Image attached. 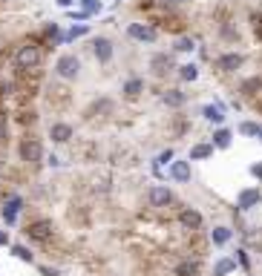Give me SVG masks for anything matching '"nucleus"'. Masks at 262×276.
Segmentation results:
<instances>
[{"instance_id": "nucleus-1", "label": "nucleus", "mask_w": 262, "mask_h": 276, "mask_svg": "<svg viewBox=\"0 0 262 276\" xmlns=\"http://www.w3.org/2000/svg\"><path fill=\"white\" fill-rule=\"evenodd\" d=\"M44 61V49L38 44H23V46H18V52H15V66L18 69H35L38 63Z\"/></svg>"}, {"instance_id": "nucleus-2", "label": "nucleus", "mask_w": 262, "mask_h": 276, "mask_svg": "<svg viewBox=\"0 0 262 276\" xmlns=\"http://www.w3.org/2000/svg\"><path fill=\"white\" fill-rule=\"evenodd\" d=\"M18 155L26 164H41L44 161V144H41V138H20Z\"/></svg>"}, {"instance_id": "nucleus-3", "label": "nucleus", "mask_w": 262, "mask_h": 276, "mask_svg": "<svg viewBox=\"0 0 262 276\" xmlns=\"http://www.w3.org/2000/svg\"><path fill=\"white\" fill-rule=\"evenodd\" d=\"M55 75L61 81H75L78 75H81V61L75 58V55H61L58 61H55Z\"/></svg>"}, {"instance_id": "nucleus-4", "label": "nucleus", "mask_w": 262, "mask_h": 276, "mask_svg": "<svg viewBox=\"0 0 262 276\" xmlns=\"http://www.w3.org/2000/svg\"><path fill=\"white\" fill-rule=\"evenodd\" d=\"M26 236L32 242H41V245H44V242H49L55 236L52 222H49V219H35V222H29L26 224Z\"/></svg>"}, {"instance_id": "nucleus-5", "label": "nucleus", "mask_w": 262, "mask_h": 276, "mask_svg": "<svg viewBox=\"0 0 262 276\" xmlns=\"http://www.w3.org/2000/svg\"><path fill=\"white\" fill-rule=\"evenodd\" d=\"M127 37H133L138 44H156L159 32H156L150 23H130V26H127Z\"/></svg>"}, {"instance_id": "nucleus-6", "label": "nucleus", "mask_w": 262, "mask_h": 276, "mask_svg": "<svg viewBox=\"0 0 262 276\" xmlns=\"http://www.w3.org/2000/svg\"><path fill=\"white\" fill-rule=\"evenodd\" d=\"M147 202H150V207H170L173 205V193L164 187V184H153L150 193H147Z\"/></svg>"}, {"instance_id": "nucleus-7", "label": "nucleus", "mask_w": 262, "mask_h": 276, "mask_svg": "<svg viewBox=\"0 0 262 276\" xmlns=\"http://www.w3.org/2000/svg\"><path fill=\"white\" fill-rule=\"evenodd\" d=\"M20 210H23V199H20V196H12L9 202L3 205L0 216H3V222L9 224V227H15V224H18V216H20Z\"/></svg>"}, {"instance_id": "nucleus-8", "label": "nucleus", "mask_w": 262, "mask_h": 276, "mask_svg": "<svg viewBox=\"0 0 262 276\" xmlns=\"http://www.w3.org/2000/svg\"><path fill=\"white\" fill-rule=\"evenodd\" d=\"M262 202V190L259 187H245L239 196H236V207L239 210H251V207H256Z\"/></svg>"}, {"instance_id": "nucleus-9", "label": "nucleus", "mask_w": 262, "mask_h": 276, "mask_svg": "<svg viewBox=\"0 0 262 276\" xmlns=\"http://www.w3.org/2000/svg\"><path fill=\"white\" fill-rule=\"evenodd\" d=\"M179 224L184 227V230H202L205 219H202L199 210H193V207H184V210L179 213Z\"/></svg>"}, {"instance_id": "nucleus-10", "label": "nucleus", "mask_w": 262, "mask_h": 276, "mask_svg": "<svg viewBox=\"0 0 262 276\" xmlns=\"http://www.w3.org/2000/svg\"><path fill=\"white\" fill-rule=\"evenodd\" d=\"M92 55L98 63H109L113 61V41L109 37H95L92 41Z\"/></svg>"}, {"instance_id": "nucleus-11", "label": "nucleus", "mask_w": 262, "mask_h": 276, "mask_svg": "<svg viewBox=\"0 0 262 276\" xmlns=\"http://www.w3.org/2000/svg\"><path fill=\"white\" fill-rule=\"evenodd\" d=\"M242 63H245V55H239V52H225V55H219L216 66H219L222 72H236V69H242Z\"/></svg>"}, {"instance_id": "nucleus-12", "label": "nucleus", "mask_w": 262, "mask_h": 276, "mask_svg": "<svg viewBox=\"0 0 262 276\" xmlns=\"http://www.w3.org/2000/svg\"><path fill=\"white\" fill-rule=\"evenodd\" d=\"M49 138H52L55 144H66L69 138H72V124H66V121H55V124L49 127Z\"/></svg>"}, {"instance_id": "nucleus-13", "label": "nucleus", "mask_w": 262, "mask_h": 276, "mask_svg": "<svg viewBox=\"0 0 262 276\" xmlns=\"http://www.w3.org/2000/svg\"><path fill=\"white\" fill-rule=\"evenodd\" d=\"M150 69H153V75H167V72L173 69V58L167 52H159L150 58Z\"/></svg>"}, {"instance_id": "nucleus-14", "label": "nucleus", "mask_w": 262, "mask_h": 276, "mask_svg": "<svg viewBox=\"0 0 262 276\" xmlns=\"http://www.w3.org/2000/svg\"><path fill=\"white\" fill-rule=\"evenodd\" d=\"M170 178L179 184L190 181V161H170Z\"/></svg>"}, {"instance_id": "nucleus-15", "label": "nucleus", "mask_w": 262, "mask_h": 276, "mask_svg": "<svg viewBox=\"0 0 262 276\" xmlns=\"http://www.w3.org/2000/svg\"><path fill=\"white\" fill-rule=\"evenodd\" d=\"M202 115L208 118L210 124H225V104H205L202 107Z\"/></svg>"}, {"instance_id": "nucleus-16", "label": "nucleus", "mask_w": 262, "mask_h": 276, "mask_svg": "<svg viewBox=\"0 0 262 276\" xmlns=\"http://www.w3.org/2000/svg\"><path fill=\"white\" fill-rule=\"evenodd\" d=\"M162 101L170 109H179V107H184V104H188V95H184L181 89H164V92H162Z\"/></svg>"}, {"instance_id": "nucleus-17", "label": "nucleus", "mask_w": 262, "mask_h": 276, "mask_svg": "<svg viewBox=\"0 0 262 276\" xmlns=\"http://www.w3.org/2000/svg\"><path fill=\"white\" fill-rule=\"evenodd\" d=\"M231 239H234V230H231V227H225V224H219V227H213V230H210V242H213L216 248H225Z\"/></svg>"}, {"instance_id": "nucleus-18", "label": "nucleus", "mask_w": 262, "mask_h": 276, "mask_svg": "<svg viewBox=\"0 0 262 276\" xmlns=\"http://www.w3.org/2000/svg\"><path fill=\"white\" fill-rule=\"evenodd\" d=\"M231 141H234V133L228 130V127H219L216 133H213V150H228L231 147Z\"/></svg>"}, {"instance_id": "nucleus-19", "label": "nucleus", "mask_w": 262, "mask_h": 276, "mask_svg": "<svg viewBox=\"0 0 262 276\" xmlns=\"http://www.w3.org/2000/svg\"><path fill=\"white\" fill-rule=\"evenodd\" d=\"M121 92H124V98H138V95L144 92V81L141 78H127Z\"/></svg>"}, {"instance_id": "nucleus-20", "label": "nucleus", "mask_w": 262, "mask_h": 276, "mask_svg": "<svg viewBox=\"0 0 262 276\" xmlns=\"http://www.w3.org/2000/svg\"><path fill=\"white\" fill-rule=\"evenodd\" d=\"M199 270H202V265L196 259H184V262L176 265V276H199Z\"/></svg>"}, {"instance_id": "nucleus-21", "label": "nucleus", "mask_w": 262, "mask_h": 276, "mask_svg": "<svg viewBox=\"0 0 262 276\" xmlns=\"http://www.w3.org/2000/svg\"><path fill=\"white\" fill-rule=\"evenodd\" d=\"M90 32V23H78V26H72V29H66L61 35V44H72V41H78V37H84Z\"/></svg>"}, {"instance_id": "nucleus-22", "label": "nucleus", "mask_w": 262, "mask_h": 276, "mask_svg": "<svg viewBox=\"0 0 262 276\" xmlns=\"http://www.w3.org/2000/svg\"><path fill=\"white\" fill-rule=\"evenodd\" d=\"M213 155V144H196L190 150V161H202V159H210Z\"/></svg>"}, {"instance_id": "nucleus-23", "label": "nucleus", "mask_w": 262, "mask_h": 276, "mask_svg": "<svg viewBox=\"0 0 262 276\" xmlns=\"http://www.w3.org/2000/svg\"><path fill=\"white\" fill-rule=\"evenodd\" d=\"M12 256L20 259V262H26V265H35V256H32V250L26 245H12Z\"/></svg>"}, {"instance_id": "nucleus-24", "label": "nucleus", "mask_w": 262, "mask_h": 276, "mask_svg": "<svg viewBox=\"0 0 262 276\" xmlns=\"http://www.w3.org/2000/svg\"><path fill=\"white\" fill-rule=\"evenodd\" d=\"M236 270V262L234 259H219L216 265H213V276H228Z\"/></svg>"}, {"instance_id": "nucleus-25", "label": "nucleus", "mask_w": 262, "mask_h": 276, "mask_svg": "<svg viewBox=\"0 0 262 276\" xmlns=\"http://www.w3.org/2000/svg\"><path fill=\"white\" fill-rule=\"evenodd\" d=\"M239 133H242V135H248V138H259L262 127L256 124V121H242V124H239Z\"/></svg>"}, {"instance_id": "nucleus-26", "label": "nucleus", "mask_w": 262, "mask_h": 276, "mask_svg": "<svg viewBox=\"0 0 262 276\" xmlns=\"http://www.w3.org/2000/svg\"><path fill=\"white\" fill-rule=\"evenodd\" d=\"M179 78L181 81H196L199 78V66H196V63H184V66H179Z\"/></svg>"}, {"instance_id": "nucleus-27", "label": "nucleus", "mask_w": 262, "mask_h": 276, "mask_svg": "<svg viewBox=\"0 0 262 276\" xmlns=\"http://www.w3.org/2000/svg\"><path fill=\"white\" fill-rule=\"evenodd\" d=\"M101 9H104L101 0H81V12L87 18H90V15H101Z\"/></svg>"}, {"instance_id": "nucleus-28", "label": "nucleus", "mask_w": 262, "mask_h": 276, "mask_svg": "<svg viewBox=\"0 0 262 276\" xmlns=\"http://www.w3.org/2000/svg\"><path fill=\"white\" fill-rule=\"evenodd\" d=\"M173 49H176V52H193V49H196V44H193V37H176Z\"/></svg>"}, {"instance_id": "nucleus-29", "label": "nucleus", "mask_w": 262, "mask_h": 276, "mask_svg": "<svg viewBox=\"0 0 262 276\" xmlns=\"http://www.w3.org/2000/svg\"><path fill=\"white\" fill-rule=\"evenodd\" d=\"M170 161H173V150H164V152H159V155H156L153 167H159V170H162L164 164H170Z\"/></svg>"}, {"instance_id": "nucleus-30", "label": "nucleus", "mask_w": 262, "mask_h": 276, "mask_svg": "<svg viewBox=\"0 0 262 276\" xmlns=\"http://www.w3.org/2000/svg\"><path fill=\"white\" fill-rule=\"evenodd\" d=\"M44 35L49 37V41H55V44H61V35H63V32H61L58 26H55V23H49V26L44 29Z\"/></svg>"}, {"instance_id": "nucleus-31", "label": "nucleus", "mask_w": 262, "mask_h": 276, "mask_svg": "<svg viewBox=\"0 0 262 276\" xmlns=\"http://www.w3.org/2000/svg\"><path fill=\"white\" fill-rule=\"evenodd\" d=\"M259 87H262V78H251V81H245V84H242V92L248 95L251 89H259Z\"/></svg>"}, {"instance_id": "nucleus-32", "label": "nucleus", "mask_w": 262, "mask_h": 276, "mask_svg": "<svg viewBox=\"0 0 262 276\" xmlns=\"http://www.w3.org/2000/svg\"><path fill=\"white\" fill-rule=\"evenodd\" d=\"M38 273L41 276H61V270L58 267H49V265H38Z\"/></svg>"}, {"instance_id": "nucleus-33", "label": "nucleus", "mask_w": 262, "mask_h": 276, "mask_svg": "<svg viewBox=\"0 0 262 276\" xmlns=\"http://www.w3.org/2000/svg\"><path fill=\"white\" fill-rule=\"evenodd\" d=\"M234 262H239V265H242L245 270L251 267V259H248V253H245V250H236V259H234Z\"/></svg>"}, {"instance_id": "nucleus-34", "label": "nucleus", "mask_w": 262, "mask_h": 276, "mask_svg": "<svg viewBox=\"0 0 262 276\" xmlns=\"http://www.w3.org/2000/svg\"><path fill=\"white\" fill-rule=\"evenodd\" d=\"M251 176H253V178H259V181H262V161L251 167Z\"/></svg>"}, {"instance_id": "nucleus-35", "label": "nucleus", "mask_w": 262, "mask_h": 276, "mask_svg": "<svg viewBox=\"0 0 262 276\" xmlns=\"http://www.w3.org/2000/svg\"><path fill=\"white\" fill-rule=\"evenodd\" d=\"M6 245H9V233L0 230V248H6Z\"/></svg>"}, {"instance_id": "nucleus-36", "label": "nucleus", "mask_w": 262, "mask_h": 276, "mask_svg": "<svg viewBox=\"0 0 262 276\" xmlns=\"http://www.w3.org/2000/svg\"><path fill=\"white\" fill-rule=\"evenodd\" d=\"M69 18L72 20H87V15H84V12H69Z\"/></svg>"}, {"instance_id": "nucleus-37", "label": "nucleus", "mask_w": 262, "mask_h": 276, "mask_svg": "<svg viewBox=\"0 0 262 276\" xmlns=\"http://www.w3.org/2000/svg\"><path fill=\"white\" fill-rule=\"evenodd\" d=\"M6 138V121H3V115H0V141Z\"/></svg>"}, {"instance_id": "nucleus-38", "label": "nucleus", "mask_w": 262, "mask_h": 276, "mask_svg": "<svg viewBox=\"0 0 262 276\" xmlns=\"http://www.w3.org/2000/svg\"><path fill=\"white\" fill-rule=\"evenodd\" d=\"M55 3H58L61 9H69V6H72V0H55Z\"/></svg>"}, {"instance_id": "nucleus-39", "label": "nucleus", "mask_w": 262, "mask_h": 276, "mask_svg": "<svg viewBox=\"0 0 262 276\" xmlns=\"http://www.w3.org/2000/svg\"><path fill=\"white\" fill-rule=\"evenodd\" d=\"M259 138H262V133H259Z\"/></svg>"}]
</instances>
